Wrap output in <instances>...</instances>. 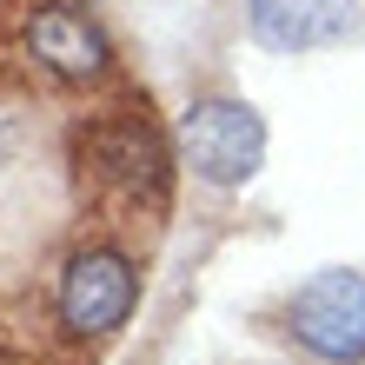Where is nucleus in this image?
<instances>
[{
	"label": "nucleus",
	"mask_w": 365,
	"mask_h": 365,
	"mask_svg": "<svg viewBox=\"0 0 365 365\" xmlns=\"http://www.w3.org/2000/svg\"><path fill=\"white\" fill-rule=\"evenodd\" d=\"M0 365H27V359H20V352H0Z\"/></svg>",
	"instance_id": "obj_7"
},
{
	"label": "nucleus",
	"mask_w": 365,
	"mask_h": 365,
	"mask_svg": "<svg viewBox=\"0 0 365 365\" xmlns=\"http://www.w3.org/2000/svg\"><path fill=\"white\" fill-rule=\"evenodd\" d=\"M80 166L100 180V186H113L126 192V200H166V140L153 133L146 120L133 113H120V120H93L87 133H80Z\"/></svg>",
	"instance_id": "obj_4"
},
{
	"label": "nucleus",
	"mask_w": 365,
	"mask_h": 365,
	"mask_svg": "<svg viewBox=\"0 0 365 365\" xmlns=\"http://www.w3.org/2000/svg\"><path fill=\"white\" fill-rule=\"evenodd\" d=\"M180 153L206 186H246L266 166V120L246 100H192L180 120Z\"/></svg>",
	"instance_id": "obj_1"
},
{
	"label": "nucleus",
	"mask_w": 365,
	"mask_h": 365,
	"mask_svg": "<svg viewBox=\"0 0 365 365\" xmlns=\"http://www.w3.org/2000/svg\"><path fill=\"white\" fill-rule=\"evenodd\" d=\"M133 299H140L133 259L113 252V246H87L60 272V326L80 332V339H106L133 319Z\"/></svg>",
	"instance_id": "obj_3"
},
{
	"label": "nucleus",
	"mask_w": 365,
	"mask_h": 365,
	"mask_svg": "<svg viewBox=\"0 0 365 365\" xmlns=\"http://www.w3.org/2000/svg\"><path fill=\"white\" fill-rule=\"evenodd\" d=\"M27 53H34L53 80H73V87L100 80L106 60H113L100 20H93L87 7H73V0H53V7H40V14L27 20Z\"/></svg>",
	"instance_id": "obj_6"
},
{
	"label": "nucleus",
	"mask_w": 365,
	"mask_h": 365,
	"mask_svg": "<svg viewBox=\"0 0 365 365\" xmlns=\"http://www.w3.org/2000/svg\"><path fill=\"white\" fill-rule=\"evenodd\" d=\"M246 27L272 53H319L359 34V0H246Z\"/></svg>",
	"instance_id": "obj_5"
},
{
	"label": "nucleus",
	"mask_w": 365,
	"mask_h": 365,
	"mask_svg": "<svg viewBox=\"0 0 365 365\" xmlns=\"http://www.w3.org/2000/svg\"><path fill=\"white\" fill-rule=\"evenodd\" d=\"M286 332L326 365H359L365 359V272H312L286 306Z\"/></svg>",
	"instance_id": "obj_2"
}]
</instances>
